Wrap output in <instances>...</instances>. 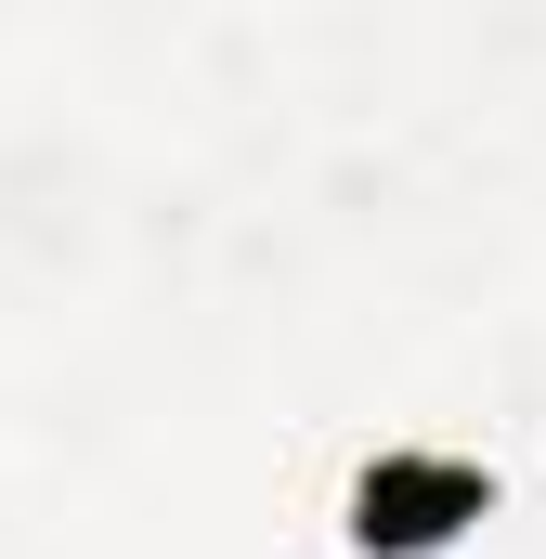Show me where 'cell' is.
<instances>
[{
	"instance_id": "1",
	"label": "cell",
	"mask_w": 546,
	"mask_h": 559,
	"mask_svg": "<svg viewBox=\"0 0 546 559\" xmlns=\"http://www.w3.org/2000/svg\"><path fill=\"white\" fill-rule=\"evenodd\" d=\"M339 521H352L365 559H442V547H468V534L495 521V468L455 455V442H391V455L352 468Z\"/></svg>"
}]
</instances>
